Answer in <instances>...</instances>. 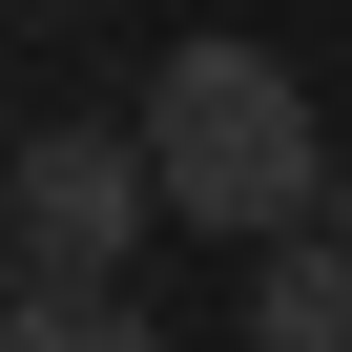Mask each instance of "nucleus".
<instances>
[{"label":"nucleus","mask_w":352,"mask_h":352,"mask_svg":"<svg viewBox=\"0 0 352 352\" xmlns=\"http://www.w3.org/2000/svg\"><path fill=\"white\" fill-rule=\"evenodd\" d=\"M124 124H145L166 228H208L228 270H249V249H290V228H331V187H352V166H331V124H311V83H290L270 42H166Z\"/></svg>","instance_id":"1"},{"label":"nucleus","mask_w":352,"mask_h":352,"mask_svg":"<svg viewBox=\"0 0 352 352\" xmlns=\"http://www.w3.org/2000/svg\"><path fill=\"white\" fill-rule=\"evenodd\" d=\"M145 228H166L145 124H42V145H0V290H124Z\"/></svg>","instance_id":"2"},{"label":"nucleus","mask_w":352,"mask_h":352,"mask_svg":"<svg viewBox=\"0 0 352 352\" xmlns=\"http://www.w3.org/2000/svg\"><path fill=\"white\" fill-rule=\"evenodd\" d=\"M249 352H352V228L249 249Z\"/></svg>","instance_id":"3"},{"label":"nucleus","mask_w":352,"mask_h":352,"mask_svg":"<svg viewBox=\"0 0 352 352\" xmlns=\"http://www.w3.org/2000/svg\"><path fill=\"white\" fill-rule=\"evenodd\" d=\"M0 352H187V331L124 290H0Z\"/></svg>","instance_id":"4"}]
</instances>
